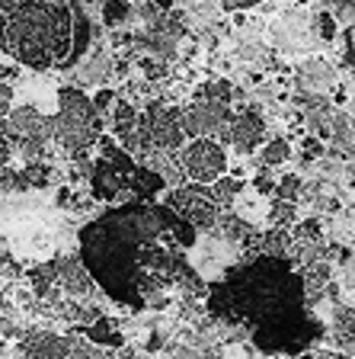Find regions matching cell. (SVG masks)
Wrapping results in <instances>:
<instances>
[{
    "instance_id": "6da1fadb",
    "label": "cell",
    "mask_w": 355,
    "mask_h": 359,
    "mask_svg": "<svg viewBox=\"0 0 355 359\" xmlns=\"http://www.w3.org/2000/svg\"><path fill=\"white\" fill-rule=\"evenodd\" d=\"M304 299V276L288 257H244L208 285V311L250 327L253 344L266 353H301L317 337Z\"/></svg>"
},
{
    "instance_id": "7a4b0ae2",
    "label": "cell",
    "mask_w": 355,
    "mask_h": 359,
    "mask_svg": "<svg viewBox=\"0 0 355 359\" xmlns=\"http://www.w3.org/2000/svg\"><path fill=\"white\" fill-rule=\"evenodd\" d=\"M176 234V241L189 250L199 244V228L176 215L167 202L157 199H132L112 205L103 215L83 224L81 231V260L90 276L112 302H122L132 311L148 308L144 302V273L141 257L148 244Z\"/></svg>"
},
{
    "instance_id": "3957f363",
    "label": "cell",
    "mask_w": 355,
    "mask_h": 359,
    "mask_svg": "<svg viewBox=\"0 0 355 359\" xmlns=\"http://www.w3.org/2000/svg\"><path fill=\"white\" fill-rule=\"evenodd\" d=\"M10 48L7 55L29 71H71L74 55V10L71 0H20L7 13Z\"/></svg>"
},
{
    "instance_id": "277c9868",
    "label": "cell",
    "mask_w": 355,
    "mask_h": 359,
    "mask_svg": "<svg viewBox=\"0 0 355 359\" xmlns=\"http://www.w3.org/2000/svg\"><path fill=\"white\" fill-rule=\"evenodd\" d=\"M99 119L93 100L81 87H61L58 90V112H55V142L74 157L83 161L93 144H99Z\"/></svg>"
},
{
    "instance_id": "5b68a950",
    "label": "cell",
    "mask_w": 355,
    "mask_h": 359,
    "mask_svg": "<svg viewBox=\"0 0 355 359\" xmlns=\"http://www.w3.org/2000/svg\"><path fill=\"white\" fill-rule=\"evenodd\" d=\"M0 128L7 132L13 148H20L29 164L45 154L48 142H55V116H45L36 106H16L7 119L0 122Z\"/></svg>"
},
{
    "instance_id": "8992f818",
    "label": "cell",
    "mask_w": 355,
    "mask_h": 359,
    "mask_svg": "<svg viewBox=\"0 0 355 359\" xmlns=\"http://www.w3.org/2000/svg\"><path fill=\"white\" fill-rule=\"evenodd\" d=\"M179 161H183L186 177L202 187H215L228 170V151L215 138H189L186 148L179 151Z\"/></svg>"
},
{
    "instance_id": "52a82bcc",
    "label": "cell",
    "mask_w": 355,
    "mask_h": 359,
    "mask_svg": "<svg viewBox=\"0 0 355 359\" xmlns=\"http://www.w3.org/2000/svg\"><path fill=\"white\" fill-rule=\"evenodd\" d=\"M163 202L199 231H211L218 222V209H221L211 187H202V183H186V187L170 189Z\"/></svg>"
},
{
    "instance_id": "ba28073f",
    "label": "cell",
    "mask_w": 355,
    "mask_h": 359,
    "mask_svg": "<svg viewBox=\"0 0 355 359\" xmlns=\"http://www.w3.org/2000/svg\"><path fill=\"white\" fill-rule=\"evenodd\" d=\"M234 122L228 103H211V100H202L183 109V128L186 138H215V142L228 144V128Z\"/></svg>"
},
{
    "instance_id": "9c48e42d",
    "label": "cell",
    "mask_w": 355,
    "mask_h": 359,
    "mask_svg": "<svg viewBox=\"0 0 355 359\" xmlns=\"http://www.w3.org/2000/svg\"><path fill=\"white\" fill-rule=\"evenodd\" d=\"M144 126L151 132L154 151H183L186 148V128H183V109L167 103H148L141 112Z\"/></svg>"
},
{
    "instance_id": "30bf717a",
    "label": "cell",
    "mask_w": 355,
    "mask_h": 359,
    "mask_svg": "<svg viewBox=\"0 0 355 359\" xmlns=\"http://www.w3.org/2000/svg\"><path fill=\"white\" fill-rule=\"evenodd\" d=\"M295 81H298V90H301V93L320 100L336 87V67L323 58H307L301 67H298Z\"/></svg>"
},
{
    "instance_id": "8fae6325",
    "label": "cell",
    "mask_w": 355,
    "mask_h": 359,
    "mask_svg": "<svg viewBox=\"0 0 355 359\" xmlns=\"http://www.w3.org/2000/svg\"><path fill=\"white\" fill-rule=\"evenodd\" d=\"M228 144H234L240 154H253L259 144H266V122L256 112H237L228 128Z\"/></svg>"
},
{
    "instance_id": "7c38bea8",
    "label": "cell",
    "mask_w": 355,
    "mask_h": 359,
    "mask_svg": "<svg viewBox=\"0 0 355 359\" xmlns=\"http://www.w3.org/2000/svg\"><path fill=\"white\" fill-rule=\"evenodd\" d=\"M77 346V330L74 334H32L26 344H22V359H67Z\"/></svg>"
},
{
    "instance_id": "4fadbf2b",
    "label": "cell",
    "mask_w": 355,
    "mask_h": 359,
    "mask_svg": "<svg viewBox=\"0 0 355 359\" xmlns=\"http://www.w3.org/2000/svg\"><path fill=\"white\" fill-rule=\"evenodd\" d=\"M138 122H141V112L134 109L132 103H122V100H118L116 109H112V135L125 138V135H132L134 128H138Z\"/></svg>"
},
{
    "instance_id": "5bb4252c",
    "label": "cell",
    "mask_w": 355,
    "mask_h": 359,
    "mask_svg": "<svg viewBox=\"0 0 355 359\" xmlns=\"http://www.w3.org/2000/svg\"><path fill=\"white\" fill-rule=\"evenodd\" d=\"M211 193H215V199H218V205H221V209H230V205H234V199H237V193H244V180L221 177L215 187H211Z\"/></svg>"
},
{
    "instance_id": "9a60e30c",
    "label": "cell",
    "mask_w": 355,
    "mask_h": 359,
    "mask_svg": "<svg viewBox=\"0 0 355 359\" xmlns=\"http://www.w3.org/2000/svg\"><path fill=\"white\" fill-rule=\"evenodd\" d=\"M288 142H281V138H272V142H266L263 144V151H259V164L263 167H279V164H285L288 161Z\"/></svg>"
},
{
    "instance_id": "2e32d148",
    "label": "cell",
    "mask_w": 355,
    "mask_h": 359,
    "mask_svg": "<svg viewBox=\"0 0 355 359\" xmlns=\"http://www.w3.org/2000/svg\"><path fill=\"white\" fill-rule=\"evenodd\" d=\"M132 16V4L128 0H103V22L106 26H125Z\"/></svg>"
},
{
    "instance_id": "e0dca14e",
    "label": "cell",
    "mask_w": 355,
    "mask_h": 359,
    "mask_svg": "<svg viewBox=\"0 0 355 359\" xmlns=\"http://www.w3.org/2000/svg\"><path fill=\"white\" fill-rule=\"evenodd\" d=\"M48 180H52V170L45 164H39V161H32L26 170H20V189H26V187L42 189V187H48Z\"/></svg>"
},
{
    "instance_id": "ac0fdd59",
    "label": "cell",
    "mask_w": 355,
    "mask_h": 359,
    "mask_svg": "<svg viewBox=\"0 0 355 359\" xmlns=\"http://www.w3.org/2000/svg\"><path fill=\"white\" fill-rule=\"evenodd\" d=\"M269 222L275 224V228H288V224L298 222V205L288 199H275L272 209H269Z\"/></svg>"
},
{
    "instance_id": "d6986e66",
    "label": "cell",
    "mask_w": 355,
    "mask_h": 359,
    "mask_svg": "<svg viewBox=\"0 0 355 359\" xmlns=\"http://www.w3.org/2000/svg\"><path fill=\"white\" fill-rule=\"evenodd\" d=\"M230 97H234V87L224 77H215L199 90V100H211V103H230Z\"/></svg>"
},
{
    "instance_id": "ffe728a7",
    "label": "cell",
    "mask_w": 355,
    "mask_h": 359,
    "mask_svg": "<svg viewBox=\"0 0 355 359\" xmlns=\"http://www.w3.org/2000/svg\"><path fill=\"white\" fill-rule=\"evenodd\" d=\"M67 359H112V353L106 350V346L90 344L87 337L81 340V334H77V346H74V353H71Z\"/></svg>"
},
{
    "instance_id": "44dd1931",
    "label": "cell",
    "mask_w": 355,
    "mask_h": 359,
    "mask_svg": "<svg viewBox=\"0 0 355 359\" xmlns=\"http://www.w3.org/2000/svg\"><path fill=\"white\" fill-rule=\"evenodd\" d=\"M106 71H109V58H106V52H97V61L90 58L87 65L81 67V77L83 81H103Z\"/></svg>"
},
{
    "instance_id": "7402d4cb",
    "label": "cell",
    "mask_w": 355,
    "mask_h": 359,
    "mask_svg": "<svg viewBox=\"0 0 355 359\" xmlns=\"http://www.w3.org/2000/svg\"><path fill=\"white\" fill-rule=\"evenodd\" d=\"M314 32H317L323 42H330V39L336 36V22H333V16L330 13H317L314 16Z\"/></svg>"
},
{
    "instance_id": "603a6c76",
    "label": "cell",
    "mask_w": 355,
    "mask_h": 359,
    "mask_svg": "<svg viewBox=\"0 0 355 359\" xmlns=\"http://www.w3.org/2000/svg\"><path fill=\"white\" fill-rule=\"evenodd\" d=\"M298 189H301L298 177H281V180H279V187H275V196H279V199L295 202V199H298Z\"/></svg>"
},
{
    "instance_id": "cb8c5ba5",
    "label": "cell",
    "mask_w": 355,
    "mask_h": 359,
    "mask_svg": "<svg viewBox=\"0 0 355 359\" xmlns=\"http://www.w3.org/2000/svg\"><path fill=\"white\" fill-rule=\"evenodd\" d=\"M10 112H13V87L0 83V119H7Z\"/></svg>"
},
{
    "instance_id": "d4e9b609",
    "label": "cell",
    "mask_w": 355,
    "mask_h": 359,
    "mask_svg": "<svg viewBox=\"0 0 355 359\" xmlns=\"http://www.w3.org/2000/svg\"><path fill=\"white\" fill-rule=\"evenodd\" d=\"M112 103H118L116 100V93H112V90H99L97 97H93V106H97V112L99 116H103V112H109V109H116V106Z\"/></svg>"
},
{
    "instance_id": "484cf974",
    "label": "cell",
    "mask_w": 355,
    "mask_h": 359,
    "mask_svg": "<svg viewBox=\"0 0 355 359\" xmlns=\"http://www.w3.org/2000/svg\"><path fill=\"white\" fill-rule=\"evenodd\" d=\"M253 187L259 189V193H275V187H279V180H272L269 177V170H263V173H256V180H253Z\"/></svg>"
},
{
    "instance_id": "4316f807",
    "label": "cell",
    "mask_w": 355,
    "mask_h": 359,
    "mask_svg": "<svg viewBox=\"0 0 355 359\" xmlns=\"http://www.w3.org/2000/svg\"><path fill=\"white\" fill-rule=\"evenodd\" d=\"M221 4V10H228V13H237V10H250V7H259L263 0H218Z\"/></svg>"
},
{
    "instance_id": "83f0119b",
    "label": "cell",
    "mask_w": 355,
    "mask_h": 359,
    "mask_svg": "<svg viewBox=\"0 0 355 359\" xmlns=\"http://www.w3.org/2000/svg\"><path fill=\"white\" fill-rule=\"evenodd\" d=\"M10 48V26H7V13H0V52Z\"/></svg>"
},
{
    "instance_id": "f1b7e54d",
    "label": "cell",
    "mask_w": 355,
    "mask_h": 359,
    "mask_svg": "<svg viewBox=\"0 0 355 359\" xmlns=\"http://www.w3.org/2000/svg\"><path fill=\"white\" fill-rule=\"evenodd\" d=\"M154 7H157V10H170L173 0H154Z\"/></svg>"
},
{
    "instance_id": "f546056e",
    "label": "cell",
    "mask_w": 355,
    "mask_h": 359,
    "mask_svg": "<svg viewBox=\"0 0 355 359\" xmlns=\"http://www.w3.org/2000/svg\"><path fill=\"white\" fill-rule=\"evenodd\" d=\"M352 116H355V83H352Z\"/></svg>"
},
{
    "instance_id": "4dcf8cb0",
    "label": "cell",
    "mask_w": 355,
    "mask_h": 359,
    "mask_svg": "<svg viewBox=\"0 0 355 359\" xmlns=\"http://www.w3.org/2000/svg\"><path fill=\"white\" fill-rule=\"evenodd\" d=\"M55 4H61V0H55Z\"/></svg>"
}]
</instances>
